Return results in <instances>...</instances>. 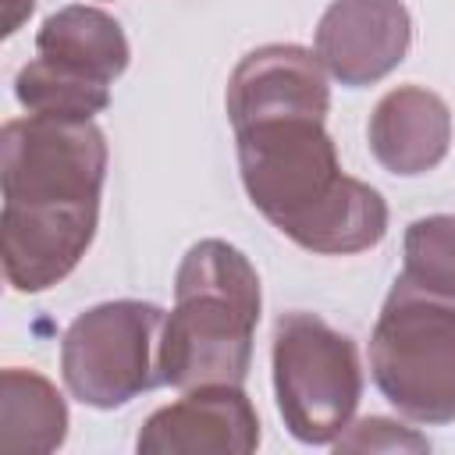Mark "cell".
Here are the masks:
<instances>
[{"label": "cell", "mask_w": 455, "mask_h": 455, "mask_svg": "<svg viewBox=\"0 0 455 455\" xmlns=\"http://www.w3.org/2000/svg\"><path fill=\"white\" fill-rule=\"evenodd\" d=\"M249 203L316 256L373 249L387 231L384 196L348 178L323 117H270L235 132Z\"/></svg>", "instance_id": "obj_1"}, {"label": "cell", "mask_w": 455, "mask_h": 455, "mask_svg": "<svg viewBox=\"0 0 455 455\" xmlns=\"http://www.w3.org/2000/svg\"><path fill=\"white\" fill-rule=\"evenodd\" d=\"M259 274L242 249L203 238L174 277V309L160 331V384L178 391L235 384L242 387L252 363L259 323Z\"/></svg>", "instance_id": "obj_2"}, {"label": "cell", "mask_w": 455, "mask_h": 455, "mask_svg": "<svg viewBox=\"0 0 455 455\" xmlns=\"http://www.w3.org/2000/svg\"><path fill=\"white\" fill-rule=\"evenodd\" d=\"M370 370L405 419L455 423V302L398 277L370 334Z\"/></svg>", "instance_id": "obj_3"}, {"label": "cell", "mask_w": 455, "mask_h": 455, "mask_svg": "<svg viewBox=\"0 0 455 455\" xmlns=\"http://www.w3.org/2000/svg\"><path fill=\"white\" fill-rule=\"evenodd\" d=\"M274 395L288 434L302 444H334L363 398L355 341L313 313L274 323Z\"/></svg>", "instance_id": "obj_4"}, {"label": "cell", "mask_w": 455, "mask_h": 455, "mask_svg": "<svg viewBox=\"0 0 455 455\" xmlns=\"http://www.w3.org/2000/svg\"><path fill=\"white\" fill-rule=\"evenodd\" d=\"M164 309L142 299L100 302L71 320L60 341V377L71 398L92 409H117L160 384Z\"/></svg>", "instance_id": "obj_5"}, {"label": "cell", "mask_w": 455, "mask_h": 455, "mask_svg": "<svg viewBox=\"0 0 455 455\" xmlns=\"http://www.w3.org/2000/svg\"><path fill=\"white\" fill-rule=\"evenodd\" d=\"M107 139L92 121L14 117L0 132L4 203H100Z\"/></svg>", "instance_id": "obj_6"}, {"label": "cell", "mask_w": 455, "mask_h": 455, "mask_svg": "<svg viewBox=\"0 0 455 455\" xmlns=\"http://www.w3.org/2000/svg\"><path fill=\"white\" fill-rule=\"evenodd\" d=\"M100 203H4L0 256L14 291L36 295L64 281L96 238Z\"/></svg>", "instance_id": "obj_7"}, {"label": "cell", "mask_w": 455, "mask_h": 455, "mask_svg": "<svg viewBox=\"0 0 455 455\" xmlns=\"http://www.w3.org/2000/svg\"><path fill=\"white\" fill-rule=\"evenodd\" d=\"M412 43V18L402 0H331L320 14L313 50L331 78L363 89L391 75Z\"/></svg>", "instance_id": "obj_8"}, {"label": "cell", "mask_w": 455, "mask_h": 455, "mask_svg": "<svg viewBox=\"0 0 455 455\" xmlns=\"http://www.w3.org/2000/svg\"><path fill=\"white\" fill-rule=\"evenodd\" d=\"M224 107L235 132L270 117H327V68L316 50L295 43L259 46L231 71Z\"/></svg>", "instance_id": "obj_9"}, {"label": "cell", "mask_w": 455, "mask_h": 455, "mask_svg": "<svg viewBox=\"0 0 455 455\" xmlns=\"http://www.w3.org/2000/svg\"><path fill=\"white\" fill-rule=\"evenodd\" d=\"M256 444L259 416L235 384L181 391L146 419L135 441L142 455H249Z\"/></svg>", "instance_id": "obj_10"}, {"label": "cell", "mask_w": 455, "mask_h": 455, "mask_svg": "<svg viewBox=\"0 0 455 455\" xmlns=\"http://www.w3.org/2000/svg\"><path fill=\"white\" fill-rule=\"evenodd\" d=\"M370 153L391 174L416 178L434 171L451 146V110L423 85H398L370 114Z\"/></svg>", "instance_id": "obj_11"}, {"label": "cell", "mask_w": 455, "mask_h": 455, "mask_svg": "<svg viewBox=\"0 0 455 455\" xmlns=\"http://www.w3.org/2000/svg\"><path fill=\"white\" fill-rule=\"evenodd\" d=\"M36 50L39 57H50L71 71H82L103 85H114V78L124 75L132 57L117 18L85 4L53 11L36 32Z\"/></svg>", "instance_id": "obj_12"}, {"label": "cell", "mask_w": 455, "mask_h": 455, "mask_svg": "<svg viewBox=\"0 0 455 455\" xmlns=\"http://www.w3.org/2000/svg\"><path fill=\"white\" fill-rule=\"evenodd\" d=\"M68 405L60 391L36 370L7 366L0 377V451L46 455L64 444Z\"/></svg>", "instance_id": "obj_13"}, {"label": "cell", "mask_w": 455, "mask_h": 455, "mask_svg": "<svg viewBox=\"0 0 455 455\" xmlns=\"http://www.w3.org/2000/svg\"><path fill=\"white\" fill-rule=\"evenodd\" d=\"M18 103L36 117H57V121H92V114L107 110L110 85L71 71L50 57L28 60L14 78Z\"/></svg>", "instance_id": "obj_14"}, {"label": "cell", "mask_w": 455, "mask_h": 455, "mask_svg": "<svg viewBox=\"0 0 455 455\" xmlns=\"http://www.w3.org/2000/svg\"><path fill=\"white\" fill-rule=\"evenodd\" d=\"M402 277L419 291L455 302V213H430L405 228Z\"/></svg>", "instance_id": "obj_15"}, {"label": "cell", "mask_w": 455, "mask_h": 455, "mask_svg": "<svg viewBox=\"0 0 455 455\" xmlns=\"http://www.w3.org/2000/svg\"><path fill=\"white\" fill-rule=\"evenodd\" d=\"M338 451H427L430 441L423 434H416L412 427H402L395 419L384 416H366L359 423H348L338 441Z\"/></svg>", "instance_id": "obj_16"}, {"label": "cell", "mask_w": 455, "mask_h": 455, "mask_svg": "<svg viewBox=\"0 0 455 455\" xmlns=\"http://www.w3.org/2000/svg\"><path fill=\"white\" fill-rule=\"evenodd\" d=\"M0 7H4V36H14L21 21L32 14L36 0H0Z\"/></svg>", "instance_id": "obj_17"}]
</instances>
